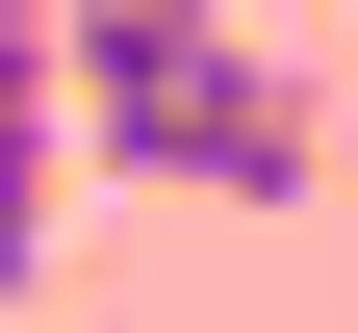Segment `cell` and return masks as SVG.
Returning a JSON list of instances; mask_svg holds the SVG:
<instances>
[{"label": "cell", "instance_id": "6da1fadb", "mask_svg": "<svg viewBox=\"0 0 358 333\" xmlns=\"http://www.w3.org/2000/svg\"><path fill=\"white\" fill-rule=\"evenodd\" d=\"M77 231V128H52V26H0V282H52Z\"/></svg>", "mask_w": 358, "mask_h": 333}, {"label": "cell", "instance_id": "7a4b0ae2", "mask_svg": "<svg viewBox=\"0 0 358 333\" xmlns=\"http://www.w3.org/2000/svg\"><path fill=\"white\" fill-rule=\"evenodd\" d=\"M0 26H77V0H0Z\"/></svg>", "mask_w": 358, "mask_h": 333}]
</instances>
